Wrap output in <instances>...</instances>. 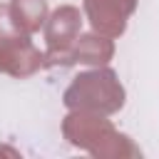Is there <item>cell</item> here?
Returning <instances> with one entry per match:
<instances>
[]
</instances>
